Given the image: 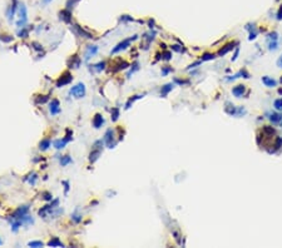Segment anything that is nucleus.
Returning <instances> with one entry per match:
<instances>
[{
    "label": "nucleus",
    "mask_w": 282,
    "mask_h": 248,
    "mask_svg": "<svg viewBox=\"0 0 282 248\" xmlns=\"http://www.w3.org/2000/svg\"><path fill=\"white\" fill-rule=\"evenodd\" d=\"M103 143L104 140H97L96 143L93 144V148H92V152L89 153V161L92 163H94L101 156V153L103 150Z\"/></svg>",
    "instance_id": "f257e3e1"
},
{
    "label": "nucleus",
    "mask_w": 282,
    "mask_h": 248,
    "mask_svg": "<svg viewBox=\"0 0 282 248\" xmlns=\"http://www.w3.org/2000/svg\"><path fill=\"white\" fill-rule=\"evenodd\" d=\"M80 2V0H68V2H67V4H65V8L67 9H69V10H72L78 3Z\"/></svg>",
    "instance_id": "393cba45"
},
{
    "label": "nucleus",
    "mask_w": 282,
    "mask_h": 248,
    "mask_svg": "<svg viewBox=\"0 0 282 248\" xmlns=\"http://www.w3.org/2000/svg\"><path fill=\"white\" fill-rule=\"evenodd\" d=\"M48 99H49V97H48V95H43V98H37L35 103H37V104H40V103L43 104V103H45Z\"/></svg>",
    "instance_id": "f704fd0d"
},
{
    "label": "nucleus",
    "mask_w": 282,
    "mask_h": 248,
    "mask_svg": "<svg viewBox=\"0 0 282 248\" xmlns=\"http://www.w3.org/2000/svg\"><path fill=\"white\" fill-rule=\"evenodd\" d=\"M173 88H174V84H173V83H168V84L163 85V86H162V89H161V95L164 98V97L168 94V93H169Z\"/></svg>",
    "instance_id": "f3484780"
},
{
    "label": "nucleus",
    "mask_w": 282,
    "mask_h": 248,
    "mask_svg": "<svg viewBox=\"0 0 282 248\" xmlns=\"http://www.w3.org/2000/svg\"><path fill=\"white\" fill-rule=\"evenodd\" d=\"M163 55H164V58H163L164 60H169V59L172 58V53H169V51H166Z\"/></svg>",
    "instance_id": "ea45409f"
},
{
    "label": "nucleus",
    "mask_w": 282,
    "mask_h": 248,
    "mask_svg": "<svg viewBox=\"0 0 282 248\" xmlns=\"http://www.w3.org/2000/svg\"><path fill=\"white\" fill-rule=\"evenodd\" d=\"M48 246H50V247H63V243L60 242V239L58 237H54V238H51L48 242Z\"/></svg>",
    "instance_id": "412c9836"
},
{
    "label": "nucleus",
    "mask_w": 282,
    "mask_h": 248,
    "mask_svg": "<svg viewBox=\"0 0 282 248\" xmlns=\"http://www.w3.org/2000/svg\"><path fill=\"white\" fill-rule=\"evenodd\" d=\"M233 48H235V43H230V44L225 45V46H223L221 50L218 51V55H219V56H223V55H226L228 51H231Z\"/></svg>",
    "instance_id": "a211bd4d"
},
{
    "label": "nucleus",
    "mask_w": 282,
    "mask_h": 248,
    "mask_svg": "<svg viewBox=\"0 0 282 248\" xmlns=\"http://www.w3.org/2000/svg\"><path fill=\"white\" fill-rule=\"evenodd\" d=\"M275 108L277 109V110H282V99H277V100H275Z\"/></svg>",
    "instance_id": "473e14b6"
},
{
    "label": "nucleus",
    "mask_w": 282,
    "mask_h": 248,
    "mask_svg": "<svg viewBox=\"0 0 282 248\" xmlns=\"http://www.w3.org/2000/svg\"><path fill=\"white\" fill-rule=\"evenodd\" d=\"M138 65H139V64H138V63H137V61H136V63L133 64V68L131 69V72H129V73L127 74V77H128V78H131V75H132V74H133V73H134L136 70H138Z\"/></svg>",
    "instance_id": "72a5a7b5"
},
{
    "label": "nucleus",
    "mask_w": 282,
    "mask_h": 248,
    "mask_svg": "<svg viewBox=\"0 0 282 248\" xmlns=\"http://www.w3.org/2000/svg\"><path fill=\"white\" fill-rule=\"evenodd\" d=\"M97 53H98V46L97 45H88L87 50H85V54H84V59L89 60L92 56H94Z\"/></svg>",
    "instance_id": "9d476101"
},
{
    "label": "nucleus",
    "mask_w": 282,
    "mask_h": 248,
    "mask_svg": "<svg viewBox=\"0 0 282 248\" xmlns=\"http://www.w3.org/2000/svg\"><path fill=\"white\" fill-rule=\"evenodd\" d=\"M92 123H93V127H94V128H97V129L101 128L103 124H104V118H103V115L99 114V113H97L96 115H94Z\"/></svg>",
    "instance_id": "9b49d317"
},
{
    "label": "nucleus",
    "mask_w": 282,
    "mask_h": 248,
    "mask_svg": "<svg viewBox=\"0 0 282 248\" xmlns=\"http://www.w3.org/2000/svg\"><path fill=\"white\" fill-rule=\"evenodd\" d=\"M28 212H29V207H28V206H21V207H19V208L14 212L13 218H14V219H21L24 215L28 214Z\"/></svg>",
    "instance_id": "0eeeda50"
},
{
    "label": "nucleus",
    "mask_w": 282,
    "mask_h": 248,
    "mask_svg": "<svg viewBox=\"0 0 282 248\" xmlns=\"http://www.w3.org/2000/svg\"><path fill=\"white\" fill-rule=\"evenodd\" d=\"M59 18H60V20H63L64 23H70L72 21V10H69V9H63L61 11H59Z\"/></svg>",
    "instance_id": "1a4fd4ad"
},
{
    "label": "nucleus",
    "mask_w": 282,
    "mask_h": 248,
    "mask_svg": "<svg viewBox=\"0 0 282 248\" xmlns=\"http://www.w3.org/2000/svg\"><path fill=\"white\" fill-rule=\"evenodd\" d=\"M43 196H44L43 198H44L45 201H51V199H53L51 194H50V193H48V192H44V193H43Z\"/></svg>",
    "instance_id": "c9c22d12"
},
{
    "label": "nucleus",
    "mask_w": 282,
    "mask_h": 248,
    "mask_svg": "<svg viewBox=\"0 0 282 248\" xmlns=\"http://www.w3.org/2000/svg\"><path fill=\"white\" fill-rule=\"evenodd\" d=\"M93 67H94V69H96L97 72H102V70L105 69V61H101V63L93 65Z\"/></svg>",
    "instance_id": "bb28decb"
},
{
    "label": "nucleus",
    "mask_w": 282,
    "mask_h": 248,
    "mask_svg": "<svg viewBox=\"0 0 282 248\" xmlns=\"http://www.w3.org/2000/svg\"><path fill=\"white\" fill-rule=\"evenodd\" d=\"M178 46H179V45H173V46H172V49H174V50H177V51H182V49H181V48H178Z\"/></svg>",
    "instance_id": "3c124183"
},
{
    "label": "nucleus",
    "mask_w": 282,
    "mask_h": 248,
    "mask_svg": "<svg viewBox=\"0 0 282 248\" xmlns=\"http://www.w3.org/2000/svg\"><path fill=\"white\" fill-rule=\"evenodd\" d=\"M72 80H73L72 74L69 72H65V73H63L60 75V78L56 80V86L58 88H61V86H64V85H68V84L72 83Z\"/></svg>",
    "instance_id": "20e7f679"
},
{
    "label": "nucleus",
    "mask_w": 282,
    "mask_h": 248,
    "mask_svg": "<svg viewBox=\"0 0 282 248\" xmlns=\"http://www.w3.org/2000/svg\"><path fill=\"white\" fill-rule=\"evenodd\" d=\"M28 21V10L24 3L19 4V20L16 21V26L23 28Z\"/></svg>",
    "instance_id": "f03ea898"
},
{
    "label": "nucleus",
    "mask_w": 282,
    "mask_h": 248,
    "mask_svg": "<svg viewBox=\"0 0 282 248\" xmlns=\"http://www.w3.org/2000/svg\"><path fill=\"white\" fill-rule=\"evenodd\" d=\"M277 48H278V43H277V42H268V49H270L271 51L277 50Z\"/></svg>",
    "instance_id": "c85d7f7f"
},
{
    "label": "nucleus",
    "mask_w": 282,
    "mask_h": 248,
    "mask_svg": "<svg viewBox=\"0 0 282 248\" xmlns=\"http://www.w3.org/2000/svg\"><path fill=\"white\" fill-rule=\"evenodd\" d=\"M120 19H122V20H125V21H131V20H133L132 16H128V15H123Z\"/></svg>",
    "instance_id": "37998d69"
},
{
    "label": "nucleus",
    "mask_w": 282,
    "mask_h": 248,
    "mask_svg": "<svg viewBox=\"0 0 282 248\" xmlns=\"http://www.w3.org/2000/svg\"><path fill=\"white\" fill-rule=\"evenodd\" d=\"M280 82H281V83H282V77H281V79H280Z\"/></svg>",
    "instance_id": "864d4df0"
},
{
    "label": "nucleus",
    "mask_w": 282,
    "mask_h": 248,
    "mask_svg": "<svg viewBox=\"0 0 282 248\" xmlns=\"http://www.w3.org/2000/svg\"><path fill=\"white\" fill-rule=\"evenodd\" d=\"M80 58L78 56V55H73L72 58H70V60L68 61V65H69V68H74V69H77V68H79V65H80Z\"/></svg>",
    "instance_id": "2eb2a0df"
},
{
    "label": "nucleus",
    "mask_w": 282,
    "mask_h": 248,
    "mask_svg": "<svg viewBox=\"0 0 282 248\" xmlns=\"http://www.w3.org/2000/svg\"><path fill=\"white\" fill-rule=\"evenodd\" d=\"M18 4H19L18 0H11V3H10V5H9L8 10H7V18L9 19V21L13 20L14 14H15V10H16V8H18Z\"/></svg>",
    "instance_id": "6e6552de"
},
{
    "label": "nucleus",
    "mask_w": 282,
    "mask_h": 248,
    "mask_svg": "<svg viewBox=\"0 0 282 248\" xmlns=\"http://www.w3.org/2000/svg\"><path fill=\"white\" fill-rule=\"evenodd\" d=\"M18 35H19L20 38H28V35H29V29H28V28H25V26H23V28H21V30L18 33Z\"/></svg>",
    "instance_id": "a878e982"
},
{
    "label": "nucleus",
    "mask_w": 282,
    "mask_h": 248,
    "mask_svg": "<svg viewBox=\"0 0 282 248\" xmlns=\"http://www.w3.org/2000/svg\"><path fill=\"white\" fill-rule=\"evenodd\" d=\"M201 64V61H197V63H193V64H191L190 65V69H192V68H196L197 65H199Z\"/></svg>",
    "instance_id": "de8ad7c7"
},
{
    "label": "nucleus",
    "mask_w": 282,
    "mask_h": 248,
    "mask_svg": "<svg viewBox=\"0 0 282 248\" xmlns=\"http://www.w3.org/2000/svg\"><path fill=\"white\" fill-rule=\"evenodd\" d=\"M50 2H51V0H43V3H44V4H49Z\"/></svg>",
    "instance_id": "603ef678"
},
{
    "label": "nucleus",
    "mask_w": 282,
    "mask_h": 248,
    "mask_svg": "<svg viewBox=\"0 0 282 248\" xmlns=\"http://www.w3.org/2000/svg\"><path fill=\"white\" fill-rule=\"evenodd\" d=\"M69 93H70V95H73L75 98H83L85 95V85L83 83H78L77 85L72 86Z\"/></svg>",
    "instance_id": "7ed1b4c3"
},
{
    "label": "nucleus",
    "mask_w": 282,
    "mask_h": 248,
    "mask_svg": "<svg viewBox=\"0 0 282 248\" xmlns=\"http://www.w3.org/2000/svg\"><path fill=\"white\" fill-rule=\"evenodd\" d=\"M277 39H278V34L276 32L268 34V42H277Z\"/></svg>",
    "instance_id": "7c9ffc66"
},
{
    "label": "nucleus",
    "mask_w": 282,
    "mask_h": 248,
    "mask_svg": "<svg viewBox=\"0 0 282 248\" xmlns=\"http://www.w3.org/2000/svg\"><path fill=\"white\" fill-rule=\"evenodd\" d=\"M49 110L51 113V115H55V114H59L60 113V108H59V100L58 99H53L49 104Z\"/></svg>",
    "instance_id": "ddd939ff"
},
{
    "label": "nucleus",
    "mask_w": 282,
    "mask_h": 248,
    "mask_svg": "<svg viewBox=\"0 0 282 248\" xmlns=\"http://www.w3.org/2000/svg\"><path fill=\"white\" fill-rule=\"evenodd\" d=\"M33 45H35L34 48H35V49H38V50H40V49H42V45H39L38 43H33Z\"/></svg>",
    "instance_id": "8fccbe9b"
},
{
    "label": "nucleus",
    "mask_w": 282,
    "mask_h": 248,
    "mask_svg": "<svg viewBox=\"0 0 282 248\" xmlns=\"http://www.w3.org/2000/svg\"><path fill=\"white\" fill-rule=\"evenodd\" d=\"M70 29H73V30H74V33H75L77 35H80V37H85V38H93L90 33L85 32V30H84L82 26H79V25H73Z\"/></svg>",
    "instance_id": "f8f14e48"
},
{
    "label": "nucleus",
    "mask_w": 282,
    "mask_h": 248,
    "mask_svg": "<svg viewBox=\"0 0 282 248\" xmlns=\"http://www.w3.org/2000/svg\"><path fill=\"white\" fill-rule=\"evenodd\" d=\"M28 246H30V247H43V242H40V241L29 242V243H28Z\"/></svg>",
    "instance_id": "2f4dec72"
},
{
    "label": "nucleus",
    "mask_w": 282,
    "mask_h": 248,
    "mask_svg": "<svg viewBox=\"0 0 282 248\" xmlns=\"http://www.w3.org/2000/svg\"><path fill=\"white\" fill-rule=\"evenodd\" d=\"M67 140L64 139V138H63V139H56V140H54V148H56V149H63V148H64L65 145H67Z\"/></svg>",
    "instance_id": "aec40b11"
},
{
    "label": "nucleus",
    "mask_w": 282,
    "mask_h": 248,
    "mask_svg": "<svg viewBox=\"0 0 282 248\" xmlns=\"http://www.w3.org/2000/svg\"><path fill=\"white\" fill-rule=\"evenodd\" d=\"M118 117H119V109L118 108H113L112 109V120L115 122L118 119Z\"/></svg>",
    "instance_id": "cd10ccee"
},
{
    "label": "nucleus",
    "mask_w": 282,
    "mask_h": 248,
    "mask_svg": "<svg viewBox=\"0 0 282 248\" xmlns=\"http://www.w3.org/2000/svg\"><path fill=\"white\" fill-rule=\"evenodd\" d=\"M169 72H172V69H171V68H164V69L162 70V75H167Z\"/></svg>",
    "instance_id": "c03bdc74"
},
{
    "label": "nucleus",
    "mask_w": 282,
    "mask_h": 248,
    "mask_svg": "<svg viewBox=\"0 0 282 248\" xmlns=\"http://www.w3.org/2000/svg\"><path fill=\"white\" fill-rule=\"evenodd\" d=\"M214 59V54H211V53H206L202 55V61H206V60H213Z\"/></svg>",
    "instance_id": "c756f323"
},
{
    "label": "nucleus",
    "mask_w": 282,
    "mask_h": 248,
    "mask_svg": "<svg viewBox=\"0 0 282 248\" xmlns=\"http://www.w3.org/2000/svg\"><path fill=\"white\" fill-rule=\"evenodd\" d=\"M262 82H263V84H265L266 86H270V88L277 85V82H276L275 79L270 78V77H262Z\"/></svg>",
    "instance_id": "6ab92c4d"
},
{
    "label": "nucleus",
    "mask_w": 282,
    "mask_h": 248,
    "mask_svg": "<svg viewBox=\"0 0 282 248\" xmlns=\"http://www.w3.org/2000/svg\"><path fill=\"white\" fill-rule=\"evenodd\" d=\"M276 64H277V67L278 68H282V55L277 59V61H276Z\"/></svg>",
    "instance_id": "79ce46f5"
},
{
    "label": "nucleus",
    "mask_w": 282,
    "mask_h": 248,
    "mask_svg": "<svg viewBox=\"0 0 282 248\" xmlns=\"http://www.w3.org/2000/svg\"><path fill=\"white\" fill-rule=\"evenodd\" d=\"M72 218L75 221V222H80L82 221V218H80V215L79 214H77V213H74L73 215H72Z\"/></svg>",
    "instance_id": "58836bf2"
},
{
    "label": "nucleus",
    "mask_w": 282,
    "mask_h": 248,
    "mask_svg": "<svg viewBox=\"0 0 282 248\" xmlns=\"http://www.w3.org/2000/svg\"><path fill=\"white\" fill-rule=\"evenodd\" d=\"M0 244H2V241H0Z\"/></svg>",
    "instance_id": "5fc2aeb1"
},
{
    "label": "nucleus",
    "mask_w": 282,
    "mask_h": 248,
    "mask_svg": "<svg viewBox=\"0 0 282 248\" xmlns=\"http://www.w3.org/2000/svg\"><path fill=\"white\" fill-rule=\"evenodd\" d=\"M281 147H282V138H277L276 144H275V148L278 149V148H281Z\"/></svg>",
    "instance_id": "e433bc0d"
},
{
    "label": "nucleus",
    "mask_w": 282,
    "mask_h": 248,
    "mask_svg": "<svg viewBox=\"0 0 282 248\" xmlns=\"http://www.w3.org/2000/svg\"><path fill=\"white\" fill-rule=\"evenodd\" d=\"M244 90H246V86H244V85H237V86H235V88L232 89V94H233L235 97H237V98H241V97L243 95Z\"/></svg>",
    "instance_id": "dca6fc26"
},
{
    "label": "nucleus",
    "mask_w": 282,
    "mask_h": 248,
    "mask_svg": "<svg viewBox=\"0 0 282 248\" xmlns=\"http://www.w3.org/2000/svg\"><path fill=\"white\" fill-rule=\"evenodd\" d=\"M49 147H50V139H43L39 143V149L40 150H47Z\"/></svg>",
    "instance_id": "4be33fe9"
},
{
    "label": "nucleus",
    "mask_w": 282,
    "mask_h": 248,
    "mask_svg": "<svg viewBox=\"0 0 282 248\" xmlns=\"http://www.w3.org/2000/svg\"><path fill=\"white\" fill-rule=\"evenodd\" d=\"M238 53H239V49L236 48V51H235V54H233V56H232V61H235V60L238 58Z\"/></svg>",
    "instance_id": "a19ab883"
},
{
    "label": "nucleus",
    "mask_w": 282,
    "mask_h": 248,
    "mask_svg": "<svg viewBox=\"0 0 282 248\" xmlns=\"http://www.w3.org/2000/svg\"><path fill=\"white\" fill-rule=\"evenodd\" d=\"M277 19L278 20H282V5H281V8H280V10L277 13Z\"/></svg>",
    "instance_id": "a18cd8bd"
},
{
    "label": "nucleus",
    "mask_w": 282,
    "mask_h": 248,
    "mask_svg": "<svg viewBox=\"0 0 282 248\" xmlns=\"http://www.w3.org/2000/svg\"><path fill=\"white\" fill-rule=\"evenodd\" d=\"M37 178H38V177H37V174H35V173H33V177H31V178L29 179V183H30L31 185H34V184H35V180H37Z\"/></svg>",
    "instance_id": "4c0bfd02"
},
{
    "label": "nucleus",
    "mask_w": 282,
    "mask_h": 248,
    "mask_svg": "<svg viewBox=\"0 0 282 248\" xmlns=\"http://www.w3.org/2000/svg\"><path fill=\"white\" fill-rule=\"evenodd\" d=\"M63 184L65 185V192H68V189H69V183H68V182H63Z\"/></svg>",
    "instance_id": "09e8293b"
},
{
    "label": "nucleus",
    "mask_w": 282,
    "mask_h": 248,
    "mask_svg": "<svg viewBox=\"0 0 282 248\" xmlns=\"http://www.w3.org/2000/svg\"><path fill=\"white\" fill-rule=\"evenodd\" d=\"M174 83H178V84H186V83H188V82H184V80H179V79H174Z\"/></svg>",
    "instance_id": "49530a36"
},
{
    "label": "nucleus",
    "mask_w": 282,
    "mask_h": 248,
    "mask_svg": "<svg viewBox=\"0 0 282 248\" xmlns=\"http://www.w3.org/2000/svg\"><path fill=\"white\" fill-rule=\"evenodd\" d=\"M136 39H137V35H134L133 38H129V39H124L123 42H120V43L112 50V54H115V53H118V51H120V50L127 49V48L131 45V43H132L133 40H136Z\"/></svg>",
    "instance_id": "39448f33"
},
{
    "label": "nucleus",
    "mask_w": 282,
    "mask_h": 248,
    "mask_svg": "<svg viewBox=\"0 0 282 248\" xmlns=\"http://www.w3.org/2000/svg\"><path fill=\"white\" fill-rule=\"evenodd\" d=\"M144 95L143 94H138V95H134L133 98H131L128 102H127V104H125V109H129L131 108V104L134 102V100H137V99H141V98H143Z\"/></svg>",
    "instance_id": "b1692460"
},
{
    "label": "nucleus",
    "mask_w": 282,
    "mask_h": 248,
    "mask_svg": "<svg viewBox=\"0 0 282 248\" xmlns=\"http://www.w3.org/2000/svg\"><path fill=\"white\" fill-rule=\"evenodd\" d=\"M103 140L108 145V148H114V145H115V142H113L114 140V132L112 129H108L105 132V134H104Z\"/></svg>",
    "instance_id": "423d86ee"
},
{
    "label": "nucleus",
    "mask_w": 282,
    "mask_h": 248,
    "mask_svg": "<svg viewBox=\"0 0 282 248\" xmlns=\"http://www.w3.org/2000/svg\"><path fill=\"white\" fill-rule=\"evenodd\" d=\"M267 115H268L267 118L270 119V122H272L273 124H278V123H281V122H282V114H280V113L271 112V113H268Z\"/></svg>",
    "instance_id": "4468645a"
},
{
    "label": "nucleus",
    "mask_w": 282,
    "mask_h": 248,
    "mask_svg": "<svg viewBox=\"0 0 282 248\" xmlns=\"http://www.w3.org/2000/svg\"><path fill=\"white\" fill-rule=\"evenodd\" d=\"M73 161H72V158L69 157V156H64V157H61L60 158V166L61 167H65V166H68L69 163H72Z\"/></svg>",
    "instance_id": "5701e85b"
}]
</instances>
